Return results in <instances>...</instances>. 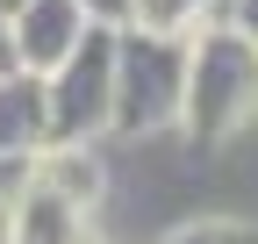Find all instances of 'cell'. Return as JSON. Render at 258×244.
Wrapping results in <instances>:
<instances>
[{
	"label": "cell",
	"mask_w": 258,
	"mask_h": 244,
	"mask_svg": "<svg viewBox=\"0 0 258 244\" xmlns=\"http://www.w3.org/2000/svg\"><path fill=\"white\" fill-rule=\"evenodd\" d=\"M186 101V43L151 29H115V115L108 137H158Z\"/></svg>",
	"instance_id": "obj_2"
},
{
	"label": "cell",
	"mask_w": 258,
	"mask_h": 244,
	"mask_svg": "<svg viewBox=\"0 0 258 244\" xmlns=\"http://www.w3.org/2000/svg\"><path fill=\"white\" fill-rule=\"evenodd\" d=\"M29 179H36V158H15V151H0V223L15 216V201L29 194Z\"/></svg>",
	"instance_id": "obj_10"
},
{
	"label": "cell",
	"mask_w": 258,
	"mask_h": 244,
	"mask_svg": "<svg viewBox=\"0 0 258 244\" xmlns=\"http://www.w3.org/2000/svg\"><path fill=\"white\" fill-rule=\"evenodd\" d=\"M43 144H50V101H43V79H36V72H8V79H0V151L36 158Z\"/></svg>",
	"instance_id": "obj_6"
},
{
	"label": "cell",
	"mask_w": 258,
	"mask_h": 244,
	"mask_svg": "<svg viewBox=\"0 0 258 244\" xmlns=\"http://www.w3.org/2000/svg\"><path fill=\"white\" fill-rule=\"evenodd\" d=\"M251 115H258V43L237 36L230 22H208L201 36L186 43V101H179V122L201 144H222V137H237Z\"/></svg>",
	"instance_id": "obj_1"
},
{
	"label": "cell",
	"mask_w": 258,
	"mask_h": 244,
	"mask_svg": "<svg viewBox=\"0 0 258 244\" xmlns=\"http://www.w3.org/2000/svg\"><path fill=\"white\" fill-rule=\"evenodd\" d=\"M36 187L79 201L93 216V201H101V158H93V144H43L36 151Z\"/></svg>",
	"instance_id": "obj_7"
},
{
	"label": "cell",
	"mask_w": 258,
	"mask_h": 244,
	"mask_svg": "<svg viewBox=\"0 0 258 244\" xmlns=\"http://www.w3.org/2000/svg\"><path fill=\"white\" fill-rule=\"evenodd\" d=\"M50 144H93L115 115V29H86L57 72H43Z\"/></svg>",
	"instance_id": "obj_3"
},
{
	"label": "cell",
	"mask_w": 258,
	"mask_h": 244,
	"mask_svg": "<svg viewBox=\"0 0 258 244\" xmlns=\"http://www.w3.org/2000/svg\"><path fill=\"white\" fill-rule=\"evenodd\" d=\"M165 244H258V223H237V216H201V223H179Z\"/></svg>",
	"instance_id": "obj_9"
},
{
	"label": "cell",
	"mask_w": 258,
	"mask_h": 244,
	"mask_svg": "<svg viewBox=\"0 0 258 244\" xmlns=\"http://www.w3.org/2000/svg\"><path fill=\"white\" fill-rule=\"evenodd\" d=\"M0 244H8V223H0Z\"/></svg>",
	"instance_id": "obj_15"
},
{
	"label": "cell",
	"mask_w": 258,
	"mask_h": 244,
	"mask_svg": "<svg viewBox=\"0 0 258 244\" xmlns=\"http://www.w3.org/2000/svg\"><path fill=\"white\" fill-rule=\"evenodd\" d=\"M15 8H22V0H0V15H15Z\"/></svg>",
	"instance_id": "obj_14"
},
{
	"label": "cell",
	"mask_w": 258,
	"mask_h": 244,
	"mask_svg": "<svg viewBox=\"0 0 258 244\" xmlns=\"http://www.w3.org/2000/svg\"><path fill=\"white\" fill-rule=\"evenodd\" d=\"M208 22H215V0H137V8H129V29L179 36V43H194Z\"/></svg>",
	"instance_id": "obj_8"
},
{
	"label": "cell",
	"mask_w": 258,
	"mask_h": 244,
	"mask_svg": "<svg viewBox=\"0 0 258 244\" xmlns=\"http://www.w3.org/2000/svg\"><path fill=\"white\" fill-rule=\"evenodd\" d=\"M8 72H22V65H15V29H8V15H0V79Z\"/></svg>",
	"instance_id": "obj_13"
},
{
	"label": "cell",
	"mask_w": 258,
	"mask_h": 244,
	"mask_svg": "<svg viewBox=\"0 0 258 244\" xmlns=\"http://www.w3.org/2000/svg\"><path fill=\"white\" fill-rule=\"evenodd\" d=\"M222 22H230L237 36H251V43H258V0H230V15H222Z\"/></svg>",
	"instance_id": "obj_12"
},
{
	"label": "cell",
	"mask_w": 258,
	"mask_h": 244,
	"mask_svg": "<svg viewBox=\"0 0 258 244\" xmlns=\"http://www.w3.org/2000/svg\"><path fill=\"white\" fill-rule=\"evenodd\" d=\"M8 29H15V65L22 72H57L64 57H72V43L86 36V8L79 0H22V8L8 15Z\"/></svg>",
	"instance_id": "obj_4"
},
{
	"label": "cell",
	"mask_w": 258,
	"mask_h": 244,
	"mask_svg": "<svg viewBox=\"0 0 258 244\" xmlns=\"http://www.w3.org/2000/svg\"><path fill=\"white\" fill-rule=\"evenodd\" d=\"M79 8H86L93 29H129V8H137V0H79Z\"/></svg>",
	"instance_id": "obj_11"
},
{
	"label": "cell",
	"mask_w": 258,
	"mask_h": 244,
	"mask_svg": "<svg viewBox=\"0 0 258 244\" xmlns=\"http://www.w3.org/2000/svg\"><path fill=\"white\" fill-rule=\"evenodd\" d=\"M8 244H93L86 237V208L29 179V194L15 201V216H8Z\"/></svg>",
	"instance_id": "obj_5"
}]
</instances>
